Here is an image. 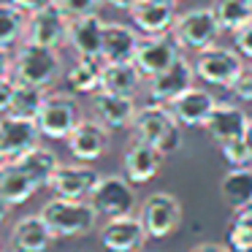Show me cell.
Segmentation results:
<instances>
[{"mask_svg": "<svg viewBox=\"0 0 252 252\" xmlns=\"http://www.w3.org/2000/svg\"><path fill=\"white\" fill-rule=\"evenodd\" d=\"M41 217L52 228V233L60 239H71V236H84L95 228L98 220V209L93 201L84 198H55V201L44 203Z\"/></svg>", "mask_w": 252, "mask_h": 252, "instance_id": "cell-1", "label": "cell"}, {"mask_svg": "<svg viewBox=\"0 0 252 252\" xmlns=\"http://www.w3.org/2000/svg\"><path fill=\"white\" fill-rule=\"evenodd\" d=\"M133 133L138 141L152 144L163 155H171L182 147V122L174 117V111L160 103L138 109L136 120H133Z\"/></svg>", "mask_w": 252, "mask_h": 252, "instance_id": "cell-2", "label": "cell"}, {"mask_svg": "<svg viewBox=\"0 0 252 252\" xmlns=\"http://www.w3.org/2000/svg\"><path fill=\"white\" fill-rule=\"evenodd\" d=\"M60 76V55L52 46L25 44L11 65V79L35 87H49Z\"/></svg>", "mask_w": 252, "mask_h": 252, "instance_id": "cell-3", "label": "cell"}, {"mask_svg": "<svg viewBox=\"0 0 252 252\" xmlns=\"http://www.w3.org/2000/svg\"><path fill=\"white\" fill-rule=\"evenodd\" d=\"M90 201L98 209V214L103 217H122V214H130L136 206V192H133V182L125 174H106L98 176L93 192H90Z\"/></svg>", "mask_w": 252, "mask_h": 252, "instance_id": "cell-4", "label": "cell"}, {"mask_svg": "<svg viewBox=\"0 0 252 252\" xmlns=\"http://www.w3.org/2000/svg\"><path fill=\"white\" fill-rule=\"evenodd\" d=\"M171 33L176 35L182 49L201 52V49H209V46L217 44L222 28H220V22H217L212 8H192V11H185L176 19Z\"/></svg>", "mask_w": 252, "mask_h": 252, "instance_id": "cell-5", "label": "cell"}, {"mask_svg": "<svg viewBox=\"0 0 252 252\" xmlns=\"http://www.w3.org/2000/svg\"><path fill=\"white\" fill-rule=\"evenodd\" d=\"M35 122H38L41 133L46 138H68L73 127L82 122V109H79L73 95L55 93V95H46Z\"/></svg>", "mask_w": 252, "mask_h": 252, "instance_id": "cell-6", "label": "cell"}, {"mask_svg": "<svg viewBox=\"0 0 252 252\" xmlns=\"http://www.w3.org/2000/svg\"><path fill=\"white\" fill-rule=\"evenodd\" d=\"M195 65L198 79H203L206 84H214V87H230L236 82V76L244 68V60H241L239 49H220V46H209V49H201L192 60Z\"/></svg>", "mask_w": 252, "mask_h": 252, "instance_id": "cell-7", "label": "cell"}, {"mask_svg": "<svg viewBox=\"0 0 252 252\" xmlns=\"http://www.w3.org/2000/svg\"><path fill=\"white\" fill-rule=\"evenodd\" d=\"M141 222L149 239H168L182 225V206L171 192H152L141 206Z\"/></svg>", "mask_w": 252, "mask_h": 252, "instance_id": "cell-8", "label": "cell"}, {"mask_svg": "<svg viewBox=\"0 0 252 252\" xmlns=\"http://www.w3.org/2000/svg\"><path fill=\"white\" fill-rule=\"evenodd\" d=\"M68 28H71V19L60 11L57 3H49V6L30 14L28 28H25V44H38V46L57 49L68 38Z\"/></svg>", "mask_w": 252, "mask_h": 252, "instance_id": "cell-9", "label": "cell"}, {"mask_svg": "<svg viewBox=\"0 0 252 252\" xmlns=\"http://www.w3.org/2000/svg\"><path fill=\"white\" fill-rule=\"evenodd\" d=\"M147 239H149V233L144 228L141 217H133V214L111 217L100 228V244L109 252H138Z\"/></svg>", "mask_w": 252, "mask_h": 252, "instance_id": "cell-10", "label": "cell"}, {"mask_svg": "<svg viewBox=\"0 0 252 252\" xmlns=\"http://www.w3.org/2000/svg\"><path fill=\"white\" fill-rule=\"evenodd\" d=\"M179 41H176V35L171 33H160V35H147V38H141V44H138V52H136V65L138 71L144 73V76H155V73L165 71V68L171 65V63L179 57Z\"/></svg>", "mask_w": 252, "mask_h": 252, "instance_id": "cell-11", "label": "cell"}, {"mask_svg": "<svg viewBox=\"0 0 252 252\" xmlns=\"http://www.w3.org/2000/svg\"><path fill=\"white\" fill-rule=\"evenodd\" d=\"M195 76H198L195 65L187 63L185 57L179 55L165 71L149 76V95H152L158 103H168V100H174L176 95H182L185 90H190Z\"/></svg>", "mask_w": 252, "mask_h": 252, "instance_id": "cell-12", "label": "cell"}, {"mask_svg": "<svg viewBox=\"0 0 252 252\" xmlns=\"http://www.w3.org/2000/svg\"><path fill=\"white\" fill-rule=\"evenodd\" d=\"M44 136L35 120L28 117H17V114H3L0 117V138H3V147H6L8 160L22 158L25 152L38 147V138Z\"/></svg>", "mask_w": 252, "mask_h": 252, "instance_id": "cell-13", "label": "cell"}, {"mask_svg": "<svg viewBox=\"0 0 252 252\" xmlns=\"http://www.w3.org/2000/svg\"><path fill=\"white\" fill-rule=\"evenodd\" d=\"M133 25L144 35H160L171 33L176 25V0H138L130 8Z\"/></svg>", "mask_w": 252, "mask_h": 252, "instance_id": "cell-14", "label": "cell"}, {"mask_svg": "<svg viewBox=\"0 0 252 252\" xmlns=\"http://www.w3.org/2000/svg\"><path fill=\"white\" fill-rule=\"evenodd\" d=\"M65 141H68V149H71L73 158L82 160V163H90V160L103 158L106 149H109V127L103 122L82 120L71 130V136Z\"/></svg>", "mask_w": 252, "mask_h": 252, "instance_id": "cell-15", "label": "cell"}, {"mask_svg": "<svg viewBox=\"0 0 252 252\" xmlns=\"http://www.w3.org/2000/svg\"><path fill=\"white\" fill-rule=\"evenodd\" d=\"M214 106H217L214 95L203 87H190L182 95H176L174 100H168V109L185 127H203Z\"/></svg>", "mask_w": 252, "mask_h": 252, "instance_id": "cell-16", "label": "cell"}, {"mask_svg": "<svg viewBox=\"0 0 252 252\" xmlns=\"http://www.w3.org/2000/svg\"><path fill=\"white\" fill-rule=\"evenodd\" d=\"M160 163H163V152L158 147L147 141H133L130 149L125 152V160H122V174L133 182V185H147L158 176Z\"/></svg>", "mask_w": 252, "mask_h": 252, "instance_id": "cell-17", "label": "cell"}, {"mask_svg": "<svg viewBox=\"0 0 252 252\" xmlns=\"http://www.w3.org/2000/svg\"><path fill=\"white\" fill-rule=\"evenodd\" d=\"M250 122L252 120L239 109V106L217 103L203 127H206V133L212 136V141L225 144V141H233V138H244L247 130H250Z\"/></svg>", "mask_w": 252, "mask_h": 252, "instance_id": "cell-18", "label": "cell"}, {"mask_svg": "<svg viewBox=\"0 0 252 252\" xmlns=\"http://www.w3.org/2000/svg\"><path fill=\"white\" fill-rule=\"evenodd\" d=\"M93 111H95V117H98V122H103L111 130L133 125V120H136V114H138L136 103H133V95H117V93H106V90H98V93H95Z\"/></svg>", "mask_w": 252, "mask_h": 252, "instance_id": "cell-19", "label": "cell"}, {"mask_svg": "<svg viewBox=\"0 0 252 252\" xmlns=\"http://www.w3.org/2000/svg\"><path fill=\"white\" fill-rule=\"evenodd\" d=\"M95 182H98V174L90 165L71 163V165H60L55 171V176L49 182V190L57 198H90Z\"/></svg>", "mask_w": 252, "mask_h": 252, "instance_id": "cell-20", "label": "cell"}, {"mask_svg": "<svg viewBox=\"0 0 252 252\" xmlns=\"http://www.w3.org/2000/svg\"><path fill=\"white\" fill-rule=\"evenodd\" d=\"M103 28H106V22L98 14H87V17L71 19L68 44L76 49V55L100 57V52H103ZM100 60H103V57H100Z\"/></svg>", "mask_w": 252, "mask_h": 252, "instance_id": "cell-21", "label": "cell"}, {"mask_svg": "<svg viewBox=\"0 0 252 252\" xmlns=\"http://www.w3.org/2000/svg\"><path fill=\"white\" fill-rule=\"evenodd\" d=\"M138 33L133 28L122 22H106L103 28V63H127V60H136V52H138Z\"/></svg>", "mask_w": 252, "mask_h": 252, "instance_id": "cell-22", "label": "cell"}, {"mask_svg": "<svg viewBox=\"0 0 252 252\" xmlns=\"http://www.w3.org/2000/svg\"><path fill=\"white\" fill-rule=\"evenodd\" d=\"M38 190V185L33 182V176L19 165V160H6L0 163V195L6 198L11 206L30 201V195Z\"/></svg>", "mask_w": 252, "mask_h": 252, "instance_id": "cell-23", "label": "cell"}, {"mask_svg": "<svg viewBox=\"0 0 252 252\" xmlns=\"http://www.w3.org/2000/svg\"><path fill=\"white\" fill-rule=\"evenodd\" d=\"M14 247L19 252H46L52 247V228L46 225V220L41 214H30V217H22L17 225H14Z\"/></svg>", "mask_w": 252, "mask_h": 252, "instance_id": "cell-24", "label": "cell"}, {"mask_svg": "<svg viewBox=\"0 0 252 252\" xmlns=\"http://www.w3.org/2000/svg\"><path fill=\"white\" fill-rule=\"evenodd\" d=\"M144 73L138 71V65L133 60L127 63H103L100 71V90L106 93H117V95H133L141 84Z\"/></svg>", "mask_w": 252, "mask_h": 252, "instance_id": "cell-25", "label": "cell"}, {"mask_svg": "<svg viewBox=\"0 0 252 252\" xmlns=\"http://www.w3.org/2000/svg\"><path fill=\"white\" fill-rule=\"evenodd\" d=\"M220 195L233 212L252 206V168H230L220 182Z\"/></svg>", "mask_w": 252, "mask_h": 252, "instance_id": "cell-26", "label": "cell"}, {"mask_svg": "<svg viewBox=\"0 0 252 252\" xmlns=\"http://www.w3.org/2000/svg\"><path fill=\"white\" fill-rule=\"evenodd\" d=\"M100 71H103L100 57L79 55L76 63L68 68L65 82H68V87L76 90V93H95V90H100Z\"/></svg>", "mask_w": 252, "mask_h": 252, "instance_id": "cell-27", "label": "cell"}, {"mask_svg": "<svg viewBox=\"0 0 252 252\" xmlns=\"http://www.w3.org/2000/svg\"><path fill=\"white\" fill-rule=\"evenodd\" d=\"M14 160H19V165L33 176V182L38 187H49L55 171L60 168L57 155L49 152V149H44V147H35V149H30V152H25L22 158H14Z\"/></svg>", "mask_w": 252, "mask_h": 252, "instance_id": "cell-28", "label": "cell"}, {"mask_svg": "<svg viewBox=\"0 0 252 252\" xmlns=\"http://www.w3.org/2000/svg\"><path fill=\"white\" fill-rule=\"evenodd\" d=\"M212 11L217 17L220 28L236 33L247 19H252V0H214Z\"/></svg>", "mask_w": 252, "mask_h": 252, "instance_id": "cell-29", "label": "cell"}, {"mask_svg": "<svg viewBox=\"0 0 252 252\" xmlns=\"http://www.w3.org/2000/svg\"><path fill=\"white\" fill-rule=\"evenodd\" d=\"M44 100H46L44 87L17 82V87H14V100H11V109H8V114L35 120V117H38V111H41V106H44Z\"/></svg>", "mask_w": 252, "mask_h": 252, "instance_id": "cell-30", "label": "cell"}, {"mask_svg": "<svg viewBox=\"0 0 252 252\" xmlns=\"http://www.w3.org/2000/svg\"><path fill=\"white\" fill-rule=\"evenodd\" d=\"M28 19L17 3H0V46L8 49L25 35Z\"/></svg>", "mask_w": 252, "mask_h": 252, "instance_id": "cell-31", "label": "cell"}, {"mask_svg": "<svg viewBox=\"0 0 252 252\" xmlns=\"http://www.w3.org/2000/svg\"><path fill=\"white\" fill-rule=\"evenodd\" d=\"M228 244L233 252H252V206L236 212L228 228Z\"/></svg>", "mask_w": 252, "mask_h": 252, "instance_id": "cell-32", "label": "cell"}, {"mask_svg": "<svg viewBox=\"0 0 252 252\" xmlns=\"http://www.w3.org/2000/svg\"><path fill=\"white\" fill-rule=\"evenodd\" d=\"M220 152L228 160L230 168H252V144L250 138H233V141L220 144Z\"/></svg>", "mask_w": 252, "mask_h": 252, "instance_id": "cell-33", "label": "cell"}, {"mask_svg": "<svg viewBox=\"0 0 252 252\" xmlns=\"http://www.w3.org/2000/svg\"><path fill=\"white\" fill-rule=\"evenodd\" d=\"M55 3L68 19H79V17H87V14H98V6L103 0H55Z\"/></svg>", "mask_w": 252, "mask_h": 252, "instance_id": "cell-34", "label": "cell"}, {"mask_svg": "<svg viewBox=\"0 0 252 252\" xmlns=\"http://www.w3.org/2000/svg\"><path fill=\"white\" fill-rule=\"evenodd\" d=\"M230 90H233V95H236L239 100L252 103V65H244V68H241V73L236 76V82L230 84Z\"/></svg>", "mask_w": 252, "mask_h": 252, "instance_id": "cell-35", "label": "cell"}, {"mask_svg": "<svg viewBox=\"0 0 252 252\" xmlns=\"http://www.w3.org/2000/svg\"><path fill=\"white\" fill-rule=\"evenodd\" d=\"M233 44H236V49H239L241 55L252 57V19H247V22L233 33Z\"/></svg>", "mask_w": 252, "mask_h": 252, "instance_id": "cell-36", "label": "cell"}, {"mask_svg": "<svg viewBox=\"0 0 252 252\" xmlns=\"http://www.w3.org/2000/svg\"><path fill=\"white\" fill-rule=\"evenodd\" d=\"M14 87H17V82L14 79H0V114H6L8 109H11V100H14Z\"/></svg>", "mask_w": 252, "mask_h": 252, "instance_id": "cell-37", "label": "cell"}, {"mask_svg": "<svg viewBox=\"0 0 252 252\" xmlns=\"http://www.w3.org/2000/svg\"><path fill=\"white\" fill-rule=\"evenodd\" d=\"M11 3H17V6L22 8L25 14H33V11H38V8H44V6H49V3H55V0H11Z\"/></svg>", "mask_w": 252, "mask_h": 252, "instance_id": "cell-38", "label": "cell"}, {"mask_svg": "<svg viewBox=\"0 0 252 252\" xmlns=\"http://www.w3.org/2000/svg\"><path fill=\"white\" fill-rule=\"evenodd\" d=\"M190 252H230V247H225V244H212V241H206V244L192 247Z\"/></svg>", "mask_w": 252, "mask_h": 252, "instance_id": "cell-39", "label": "cell"}, {"mask_svg": "<svg viewBox=\"0 0 252 252\" xmlns=\"http://www.w3.org/2000/svg\"><path fill=\"white\" fill-rule=\"evenodd\" d=\"M11 65H14V63L8 60V52L0 46V79H6L8 73H11Z\"/></svg>", "mask_w": 252, "mask_h": 252, "instance_id": "cell-40", "label": "cell"}, {"mask_svg": "<svg viewBox=\"0 0 252 252\" xmlns=\"http://www.w3.org/2000/svg\"><path fill=\"white\" fill-rule=\"evenodd\" d=\"M103 3H109L111 8H127V11H130L138 0H103Z\"/></svg>", "mask_w": 252, "mask_h": 252, "instance_id": "cell-41", "label": "cell"}, {"mask_svg": "<svg viewBox=\"0 0 252 252\" xmlns=\"http://www.w3.org/2000/svg\"><path fill=\"white\" fill-rule=\"evenodd\" d=\"M8 212H11V203L6 201V198L0 195V225L6 222V217H8Z\"/></svg>", "mask_w": 252, "mask_h": 252, "instance_id": "cell-42", "label": "cell"}, {"mask_svg": "<svg viewBox=\"0 0 252 252\" xmlns=\"http://www.w3.org/2000/svg\"><path fill=\"white\" fill-rule=\"evenodd\" d=\"M8 155H6V147H3V138H0V163H6Z\"/></svg>", "mask_w": 252, "mask_h": 252, "instance_id": "cell-43", "label": "cell"}, {"mask_svg": "<svg viewBox=\"0 0 252 252\" xmlns=\"http://www.w3.org/2000/svg\"><path fill=\"white\" fill-rule=\"evenodd\" d=\"M247 138H250V144H252V122H250V130H247Z\"/></svg>", "mask_w": 252, "mask_h": 252, "instance_id": "cell-44", "label": "cell"}, {"mask_svg": "<svg viewBox=\"0 0 252 252\" xmlns=\"http://www.w3.org/2000/svg\"><path fill=\"white\" fill-rule=\"evenodd\" d=\"M176 3H179V0H176Z\"/></svg>", "mask_w": 252, "mask_h": 252, "instance_id": "cell-45", "label": "cell"}, {"mask_svg": "<svg viewBox=\"0 0 252 252\" xmlns=\"http://www.w3.org/2000/svg\"><path fill=\"white\" fill-rule=\"evenodd\" d=\"M17 252H19V250H17Z\"/></svg>", "mask_w": 252, "mask_h": 252, "instance_id": "cell-46", "label": "cell"}]
</instances>
